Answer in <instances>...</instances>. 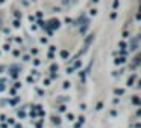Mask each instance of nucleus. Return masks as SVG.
I'll return each instance as SVG.
<instances>
[]
</instances>
